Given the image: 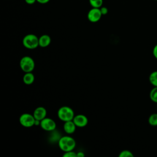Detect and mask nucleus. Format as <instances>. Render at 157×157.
Returning <instances> with one entry per match:
<instances>
[{"mask_svg": "<svg viewBox=\"0 0 157 157\" xmlns=\"http://www.w3.org/2000/svg\"><path fill=\"white\" fill-rule=\"evenodd\" d=\"M58 145L59 148L64 152L72 151L76 145L75 140L69 136H63L59 140Z\"/></svg>", "mask_w": 157, "mask_h": 157, "instance_id": "obj_1", "label": "nucleus"}, {"mask_svg": "<svg viewBox=\"0 0 157 157\" xmlns=\"http://www.w3.org/2000/svg\"><path fill=\"white\" fill-rule=\"evenodd\" d=\"M22 44L28 49H35L39 46V38L35 34H29L23 37Z\"/></svg>", "mask_w": 157, "mask_h": 157, "instance_id": "obj_2", "label": "nucleus"}, {"mask_svg": "<svg viewBox=\"0 0 157 157\" xmlns=\"http://www.w3.org/2000/svg\"><path fill=\"white\" fill-rule=\"evenodd\" d=\"M57 115L58 118L64 122L72 120L75 116L74 110L68 106H63L60 107L58 110Z\"/></svg>", "mask_w": 157, "mask_h": 157, "instance_id": "obj_3", "label": "nucleus"}, {"mask_svg": "<svg viewBox=\"0 0 157 157\" xmlns=\"http://www.w3.org/2000/svg\"><path fill=\"white\" fill-rule=\"evenodd\" d=\"M20 66L24 72H31L35 67V63L31 57L25 56L20 61Z\"/></svg>", "mask_w": 157, "mask_h": 157, "instance_id": "obj_4", "label": "nucleus"}, {"mask_svg": "<svg viewBox=\"0 0 157 157\" xmlns=\"http://www.w3.org/2000/svg\"><path fill=\"white\" fill-rule=\"evenodd\" d=\"M35 118L33 115L25 113L20 115L19 118L20 123L25 128H30L35 124Z\"/></svg>", "mask_w": 157, "mask_h": 157, "instance_id": "obj_5", "label": "nucleus"}, {"mask_svg": "<svg viewBox=\"0 0 157 157\" xmlns=\"http://www.w3.org/2000/svg\"><path fill=\"white\" fill-rule=\"evenodd\" d=\"M102 13L101 12L100 8L92 7L87 14V18L88 20L92 23H96L99 21L102 17Z\"/></svg>", "mask_w": 157, "mask_h": 157, "instance_id": "obj_6", "label": "nucleus"}, {"mask_svg": "<svg viewBox=\"0 0 157 157\" xmlns=\"http://www.w3.org/2000/svg\"><path fill=\"white\" fill-rule=\"evenodd\" d=\"M40 126L42 129L47 131H53L56 127L55 121L53 119L47 117L40 121Z\"/></svg>", "mask_w": 157, "mask_h": 157, "instance_id": "obj_7", "label": "nucleus"}, {"mask_svg": "<svg viewBox=\"0 0 157 157\" xmlns=\"http://www.w3.org/2000/svg\"><path fill=\"white\" fill-rule=\"evenodd\" d=\"M73 121L77 127L83 128L86 126L88 123V120L87 117L82 114H78L75 115L73 118Z\"/></svg>", "mask_w": 157, "mask_h": 157, "instance_id": "obj_8", "label": "nucleus"}, {"mask_svg": "<svg viewBox=\"0 0 157 157\" xmlns=\"http://www.w3.org/2000/svg\"><path fill=\"white\" fill-rule=\"evenodd\" d=\"M33 115L34 117L36 120L41 121L42 120H43L46 117L47 110L45 108H44V107H42V106L37 107L34 110Z\"/></svg>", "mask_w": 157, "mask_h": 157, "instance_id": "obj_9", "label": "nucleus"}, {"mask_svg": "<svg viewBox=\"0 0 157 157\" xmlns=\"http://www.w3.org/2000/svg\"><path fill=\"white\" fill-rule=\"evenodd\" d=\"M76 125L74 123L73 120H70V121H65L63 125V129L64 131L69 134H72L75 132V129H76Z\"/></svg>", "mask_w": 157, "mask_h": 157, "instance_id": "obj_10", "label": "nucleus"}, {"mask_svg": "<svg viewBox=\"0 0 157 157\" xmlns=\"http://www.w3.org/2000/svg\"><path fill=\"white\" fill-rule=\"evenodd\" d=\"M51 43V38L47 34H43L39 38V46L46 47Z\"/></svg>", "mask_w": 157, "mask_h": 157, "instance_id": "obj_11", "label": "nucleus"}, {"mask_svg": "<svg viewBox=\"0 0 157 157\" xmlns=\"http://www.w3.org/2000/svg\"><path fill=\"white\" fill-rule=\"evenodd\" d=\"M35 77L34 74L31 72H26L23 77V81L26 85H31L34 81Z\"/></svg>", "mask_w": 157, "mask_h": 157, "instance_id": "obj_12", "label": "nucleus"}, {"mask_svg": "<svg viewBox=\"0 0 157 157\" xmlns=\"http://www.w3.org/2000/svg\"><path fill=\"white\" fill-rule=\"evenodd\" d=\"M149 82L153 86H157V71L150 73L149 75Z\"/></svg>", "mask_w": 157, "mask_h": 157, "instance_id": "obj_13", "label": "nucleus"}, {"mask_svg": "<svg viewBox=\"0 0 157 157\" xmlns=\"http://www.w3.org/2000/svg\"><path fill=\"white\" fill-rule=\"evenodd\" d=\"M148 122L149 124L152 126H157V113H153L151 114L148 119Z\"/></svg>", "mask_w": 157, "mask_h": 157, "instance_id": "obj_14", "label": "nucleus"}, {"mask_svg": "<svg viewBox=\"0 0 157 157\" xmlns=\"http://www.w3.org/2000/svg\"><path fill=\"white\" fill-rule=\"evenodd\" d=\"M150 98L155 103H157V86H154L150 92Z\"/></svg>", "mask_w": 157, "mask_h": 157, "instance_id": "obj_15", "label": "nucleus"}, {"mask_svg": "<svg viewBox=\"0 0 157 157\" xmlns=\"http://www.w3.org/2000/svg\"><path fill=\"white\" fill-rule=\"evenodd\" d=\"M89 2L92 7L100 8L102 6L103 0H89Z\"/></svg>", "mask_w": 157, "mask_h": 157, "instance_id": "obj_16", "label": "nucleus"}, {"mask_svg": "<svg viewBox=\"0 0 157 157\" xmlns=\"http://www.w3.org/2000/svg\"><path fill=\"white\" fill-rule=\"evenodd\" d=\"M119 157H133L132 153L128 150H124L121 151L119 154Z\"/></svg>", "mask_w": 157, "mask_h": 157, "instance_id": "obj_17", "label": "nucleus"}, {"mask_svg": "<svg viewBox=\"0 0 157 157\" xmlns=\"http://www.w3.org/2000/svg\"><path fill=\"white\" fill-rule=\"evenodd\" d=\"M63 156L64 157H77V153L75 151H66L63 154Z\"/></svg>", "mask_w": 157, "mask_h": 157, "instance_id": "obj_18", "label": "nucleus"}, {"mask_svg": "<svg viewBox=\"0 0 157 157\" xmlns=\"http://www.w3.org/2000/svg\"><path fill=\"white\" fill-rule=\"evenodd\" d=\"M100 10H101V12L102 15H106V14L108 13V9H107V8L105 7H101L100 8Z\"/></svg>", "mask_w": 157, "mask_h": 157, "instance_id": "obj_19", "label": "nucleus"}, {"mask_svg": "<svg viewBox=\"0 0 157 157\" xmlns=\"http://www.w3.org/2000/svg\"><path fill=\"white\" fill-rule=\"evenodd\" d=\"M152 53H153V56H154L156 59H157V44L154 46V47H153V52H152Z\"/></svg>", "mask_w": 157, "mask_h": 157, "instance_id": "obj_20", "label": "nucleus"}, {"mask_svg": "<svg viewBox=\"0 0 157 157\" xmlns=\"http://www.w3.org/2000/svg\"><path fill=\"white\" fill-rule=\"evenodd\" d=\"M25 1L28 4H29V5L33 4L37 1V0H25Z\"/></svg>", "mask_w": 157, "mask_h": 157, "instance_id": "obj_21", "label": "nucleus"}, {"mask_svg": "<svg viewBox=\"0 0 157 157\" xmlns=\"http://www.w3.org/2000/svg\"><path fill=\"white\" fill-rule=\"evenodd\" d=\"M49 1H50V0H37V2H38L40 4H47Z\"/></svg>", "mask_w": 157, "mask_h": 157, "instance_id": "obj_22", "label": "nucleus"}, {"mask_svg": "<svg viewBox=\"0 0 157 157\" xmlns=\"http://www.w3.org/2000/svg\"><path fill=\"white\" fill-rule=\"evenodd\" d=\"M85 156V154L82 151H79L77 153V157H83Z\"/></svg>", "mask_w": 157, "mask_h": 157, "instance_id": "obj_23", "label": "nucleus"}, {"mask_svg": "<svg viewBox=\"0 0 157 157\" xmlns=\"http://www.w3.org/2000/svg\"><path fill=\"white\" fill-rule=\"evenodd\" d=\"M155 1H157V0H155Z\"/></svg>", "mask_w": 157, "mask_h": 157, "instance_id": "obj_24", "label": "nucleus"}]
</instances>
